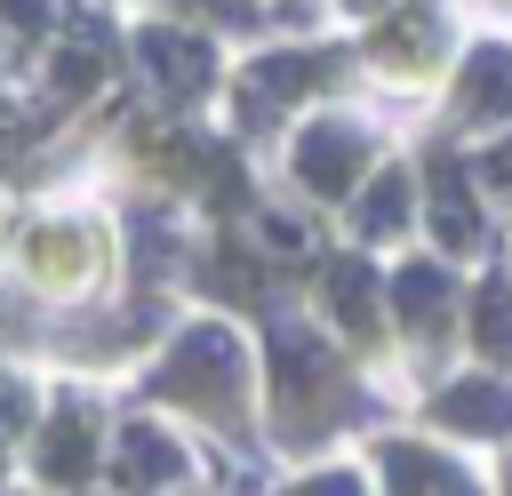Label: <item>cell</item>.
<instances>
[{
  "label": "cell",
  "mask_w": 512,
  "mask_h": 496,
  "mask_svg": "<svg viewBox=\"0 0 512 496\" xmlns=\"http://www.w3.org/2000/svg\"><path fill=\"white\" fill-rule=\"evenodd\" d=\"M440 296H448V288H440V272H432V264H424V272H400V304H408V320H432V312H440Z\"/></svg>",
  "instance_id": "4"
},
{
  "label": "cell",
  "mask_w": 512,
  "mask_h": 496,
  "mask_svg": "<svg viewBox=\"0 0 512 496\" xmlns=\"http://www.w3.org/2000/svg\"><path fill=\"white\" fill-rule=\"evenodd\" d=\"M296 168H304L312 192H344L352 168H360V136H352V128H312L304 152H296Z\"/></svg>",
  "instance_id": "1"
},
{
  "label": "cell",
  "mask_w": 512,
  "mask_h": 496,
  "mask_svg": "<svg viewBox=\"0 0 512 496\" xmlns=\"http://www.w3.org/2000/svg\"><path fill=\"white\" fill-rule=\"evenodd\" d=\"M480 320H488V352H512V296H504V288H488Z\"/></svg>",
  "instance_id": "6"
},
{
  "label": "cell",
  "mask_w": 512,
  "mask_h": 496,
  "mask_svg": "<svg viewBox=\"0 0 512 496\" xmlns=\"http://www.w3.org/2000/svg\"><path fill=\"white\" fill-rule=\"evenodd\" d=\"M472 104H488V112L512 104V56H480L472 64Z\"/></svg>",
  "instance_id": "3"
},
{
  "label": "cell",
  "mask_w": 512,
  "mask_h": 496,
  "mask_svg": "<svg viewBox=\"0 0 512 496\" xmlns=\"http://www.w3.org/2000/svg\"><path fill=\"white\" fill-rule=\"evenodd\" d=\"M144 56H152V72H160L176 96L208 88V48H192V40H176V32H152V40H144Z\"/></svg>",
  "instance_id": "2"
},
{
  "label": "cell",
  "mask_w": 512,
  "mask_h": 496,
  "mask_svg": "<svg viewBox=\"0 0 512 496\" xmlns=\"http://www.w3.org/2000/svg\"><path fill=\"white\" fill-rule=\"evenodd\" d=\"M360 224H368V232H392V224H400V176H384V184L368 192V208H360Z\"/></svg>",
  "instance_id": "5"
}]
</instances>
